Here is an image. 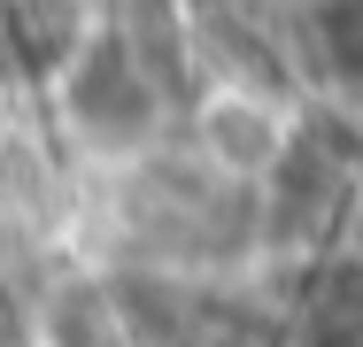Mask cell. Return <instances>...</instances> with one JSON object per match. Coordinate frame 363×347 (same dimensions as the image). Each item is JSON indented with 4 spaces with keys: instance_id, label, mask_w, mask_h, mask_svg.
<instances>
[{
    "instance_id": "cell-1",
    "label": "cell",
    "mask_w": 363,
    "mask_h": 347,
    "mask_svg": "<svg viewBox=\"0 0 363 347\" xmlns=\"http://www.w3.org/2000/svg\"><path fill=\"white\" fill-rule=\"evenodd\" d=\"M201 147L217 154L232 178H255V170H271V154H279V124H271V108H255V101H217V108H201Z\"/></svg>"
}]
</instances>
